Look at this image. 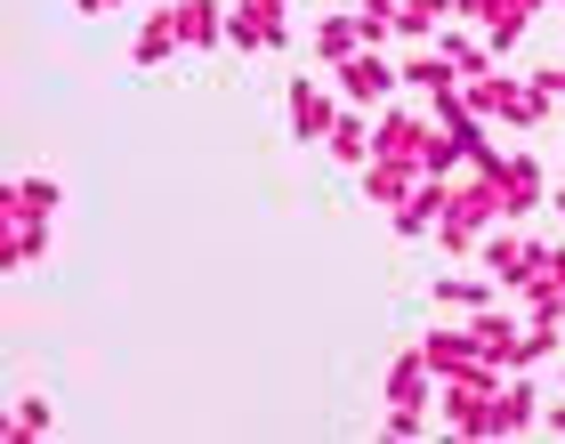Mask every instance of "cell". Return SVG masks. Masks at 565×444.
I'll return each instance as SVG.
<instances>
[{
	"label": "cell",
	"instance_id": "6da1fadb",
	"mask_svg": "<svg viewBox=\"0 0 565 444\" xmlns=\"http://www.w3.org/2000/svg\"><path fill=\"white\" fill-rule=\"evenodd\" d=\"M477 258H484V275H493L501 292H518V283H533V275H542L550 243H533V234H518V226H484Z\"/></svg>",
	"mask_w": 565,
	"mask_h": 444
},
{
	"label": "cell",
	"instance_id": "7a4b0ae2",
	"mask_svg": "<svg viewBox=\"0 0 565 444\" xmlns=\"http://www.w3.org/2000/svg\"><path fill=\"white\" fill-rule=\"evenodd\" d=\"M282 114H291V138L299 146H323L331 121H340V89H323L316 73H299V82L282 89Z\"/></svg>",
	"mask_w": 565,
	"mask_h": 444
},
{
	"label": "cell",
	"instance_id": "3957f363",
	"mask_svg": "<svg viewBox=\"0 0 565 444\" xmlns=\"http://www.w3.org/2000/svg\"><path fill=\"white\" fill-rule=\"evenodd\" d=\"M396 82H404V65H388L380 49H355L348 65H331V89H340L348 106H388Z\"/></svg>",
	"mask_w": 565,
	"mask_h": 444
},
{
	"label": "cell",
	"instance_id": "277c9868",
	"mask_svg": "<svg viewBox=\"0 0 565 444\" xmlns=\"http://www.w3.org/2000/svg\"><path fill=\"white\" fill-rule=\"evenodd\" d=\"M291 0H235V9H226V41L235 49H282L291 41Z\"/></svg>",
	"mask_w": 565,
	"mask_h": 444
},
{
	"label": "cell",
	"instance_id": "5b68a950",
	"mask_svg": "<svg viewBox=\"0 0 565 444\" xmlns=\"http://www.w3.org/2000/svg\"><path fill=\"white\" fill-rule=\"evenodd\" d=\"M493 178H501V226H518L525 211H542V162H533V154H501Z\"/></svg>",
	"mask_w": 565,
	"mask_h": 444
},
{
	"label": "cell",
	"instance_id": "8992f818",
	"mask_svg": "<svg viewBox=\"0 0 565 444\" xmlns=\"http://www.w3.org/2000/svg\"><path fill=\"white\" fill-rule=\"evenodd\" d=\"M49 243H57V219H24V211H0V267H41Z\"/></svg>",
	"mask_w": 565,
	"mask_h": 444
},
{
	"label": "cell",
	"instance_id": "52a82bcc",
	"mask_svg": "<svg viewBox=\"0 0 565 444\" xmlns=\"http://www.w3.org/2000/svg\"><path fill=\"white\" fill-rule=\"evenodd\" d=\"M355 178H364V202H380V211H396V202H413L420 194V162H396V154H372V162L364 170H355Z\"/></svg>",
	"mask_w": 565,
	"mask_h": 444
},
{
	"label": "cell",
	"instance_id": "ba28073f",
	"mask_svg": "<svg viewBox=\"0 0 565 444\" xmlns=\"http://www.w3.org/2000/svg\"><path fill=\"white\" fill-rule=\"evenodd\" d=\"M469 331H477V348L493 356V363H509V372H525V324L509 316L501 299H493V307H477V316H469Z\"/></svg>",
	"mask_w": 565,
	"mask_h": 444
},
{
	"label": "cell",
	"instance_id": "9c48e42d",
	"mask_svg": "<svg viewBox=\"0 0 565 444\" xmlns=\"http://www.w3.org/2000/svg\"><path fill=\"white\" fill-rule=\"evenodd\" d=\"M380 397H388V404H428V397H436V363H428L420 339H413L404 356H388V372H380Z\"/></svg>",
	"mask_w": 565,
	"mask_h": 444
},
{
	"label": "cell",
	"instance_id": "30bf717a",
	"mask_svg": "<svg viewBox=\"0 0 565 444\" xmlns=\"http://www.w3.org/2000/svg\"><path fill=\"white\" fill-rule=\"evenodd\" d=\"M323 154H331V162H340V170H364L372 154H380V138H372V106H348L340 121H331Z\"/></svg>",
	"mask_w": 565,
	"mask_h": 444
},
{
	"label": "cell",
	"instance_id": "8fae6325",
	"mask_svg": "<svg viewBox=\"0 0 565 444\" xmlns=\"http://www.w3.org/2000/svg\"><path fill=\"white\" fill-rule=\"evenodd\" d=\"M420 348L436 363V380H460V372H484V363H493L477 348V331H420Z\"/></svg>",
	"mask_w": 565,
	"mask_h": 444
},
{
	"label": "cell",
	"instance_id": "7c38bea8",
	"mask_svg": "<svg viewBox=\"0 0 565 444\" xmlns=\"http://www.w3.org/2000/svg\"><path fill=\"white\" fill-rule=\"evenodd\" d=\"M533 421H542V404H533V380L509 372V380L493 388V436H525Z\"/></svg>",
	"mask_w": 565,
	"mask_h": 444
},
{
	"label": "cell",
	"instance_id": "4fadbf2b",
	"mask_svg": "<svg viewBox=\"0 0 565 444\" xmlns=\"http://www.w3.org/2000/svg\"><path fill=\"white\" fill-rule=\"evenodd\" d=\"M533 9H550V0H493V9H484V24H477V33L493 41V57H509V49L525 41V24H533Z\"/></svg>",
	"mask_w": 565,
	"mask_h": 444
},
{
	"label": "cell",
	"instance_id": "5bb4252c",
	"mask_svg": "<svg viewBox=\"0 0 565 444\" xmlns=\"http://www.w3.org/2000/svg\"><path fill=\"white\" fill-rule=\"evenodd\" d=\"M445 202H452V178H420V194L413 202H396V234H436V219H445Z\"/></svg>",
	"mask_w": 565,
	"mask_h": 444
},
{
	"label": "cell",
	"instance_id": "9a60e30c",
	"mask_svg": "<svg viewBox=\"0 0 565 444\" xmlns=\"http://www.w3.org/2000/svg\"><path fill=\"white\" fill-rule=\"evenodd\" d=\"M372 138H380V154H396V162H420L428 121H420V114H404V106H388V114L372 121Z\"/></svg>",
	"mask_w": 565,
	"mask_h": 444
},
{
	"label": "cell",
	"instance_id": "2e32d148",
	"mask_svg": "<svg viewBox=\"0 0 565 444\" xmlns=\"http://www.w3.org/2000/svg\"><path fill=\"white\" fill-rule=\"evenodd\" d=\"M178 49H186V33H178V9H153V17L138 24V65L153 73V65H170Z\"/></svg>",
	"mask_w": 565,
	"mask_h": 444
},
{
	"label": "cell",
	"instance_id": "e0dca14e",
	"mask_svg": "<svg viewBox=\"0 0 565 444\" xmlns=\"http://www.w3.org/2000/svg\"><path fill=\"white\" fill-rule=\"evenodd\" d=\"M170 9H178L186 49H218V41H226V9H218V0H170Z\"/></svg>",
	"mask_w": 565,
	"mask_h": 444
},
{
	"label": "cell",
	"instance_id": "ac0fdd59",
	"mask_svg": "<svg viewBox=\"0 0 565 444\" xmlns=\"http://www.w3.org/2000/svg\"><path fill=\"white\" fill-rule=\"evenodd\" d=\"M355 49H372V41H364V17H355V9H348V17H323V24H316V57H323V65H348Z\"/></svg>",
	"mask_w": 565,
	"mask_h": 444
},
{
	"label": "cell",
	"instance_id": "d6986e66",
	"mask_svg": "<svg viewBox=\"0 0 565 444\" xmlns=\"http://www.w3.org/2000/svg\"><path fill=\"white\" fill-rule=\"evenodd\" d=\"M436 49H445V65L460 73V82L493 73V41H484V33H452V24H445V33H436Z\"/></svg>",
	"mask_w": 565,
	"mask_h": 444
},
{
	"label": "cell",
	"instance_id": "ffe728a7",
	"mask_svg": "<svg viewBox=\"0 0 565 444\" xmlns=\"http://www.w3.org/2000/svg\"><path fill=\"white\" fill-rule=\"evenodd\" d=\"M501 283L493 275H436V307H452V316H477V307H493Z\"/></svg>",
	"mask_w": 565,
	"mask_h": 444
},
{
	"label": "cell",
	"instance_id": "44dd1931",
	"mask_svg": "<svg viewBox=\"0 0 565 444\" xmlns=\"http://www.w3.org/2000/svg\"><path fill=\"white\" fill-rule=\"evenodd\" d=\"M452 82H460V73L445 65V49H436V41H420L413 57H404V89H420V97H436V89H452Z\"/></svg>",
	"mask_w": 565,
	"mask_h": 444
},
{
	"label": "cell",
	"instance_id": "7402d4cb",
	"mask_svg": "<svg viewBox=\"0 0 565 444\" xmlns=\"http://www.w3.org/2000/svg\"><path fill=\"white\" fill-rule=\"evenodd\" d=\"M57 202H65V187H57V178H17V187L0 194V211H24V219H57Z\"/></svg>",
	"mask_w": 565,
	"mask_h": 444
},
{
	"label": "cell",
	"instance_id": "603a6c76",
	"mask_svg": "<svg viewBox=\"0 0 565 444\" xmlns=\"http://www.w3.org/2000/svg\"><path fill=\"white\" fill-rule=\"evenodd\" d=\"M452 24V0H396V33L404 41H436Z\"/></svg>",
	"mask_w": 565,
	"mask_h": 444
},
{
	"label": "cell",
	"instance_id": "cb8c5ba5",
	"mask_svg": "<svg viewBox=\"0 0 565 444\" xmlns=\"http://www.w3.org/2000/svg\"><path fill=\"white\" fill-rule=\"evenodd\" d=\"M518 299H525V316H533V324H565V292L550 283V267L533 275V283H518Z\"/></svg>",
	"mask_w": 565,
	"mask_h": 444
},
{
	"label": "cell",
	"instance_id": "d4e9b609",
	"mask_svg": "<svg viewBox=\"0 0 565 444\" xmlns=\"http://www.w3.org/2000/svg\"><path fill=\"white\" fill-rule=\"evenodd\" d=\"M57 429V412H49L41 397H17V412H9V436H49Z\"/></svg>",
	"mask_w": 565,
	"mask_h": 444
},
{
	"label": "cell",
	"instance_id": "484cf974",
	"mask_svg": "<svg viewBox=\"0 0 565 444\" xmlns=\"http://www.w3.org/2000/svg\"><path fill=\"white\" fill-rule=\"evenodd\" d=\"M557 348H565V331H557V324H533V316H525V363H542V356H557Z\"/></svg>",
	"mask_w": 565,
	"mask_h": 444
},
{
	"label": "cell",
	"instance_id": "4316f807",
	"mask_svg": "<svg viewBox=\"0 0 565 444\" xmlns=\"http://www.w3.org/2000/svg\"><path fill=\"white\" fill-rule=\"evenodd\" d=\"M388 436H428V404H388Z\"/></svg>",
	"mask_w": 565,
	"mask_h": 444
},
{
	"label": "cell",
	"instance_id": "83f0119b",
	"mask_svg": "<svg viewBox=\"0 0 565 444\" xmlns=\"http://www.w3.org/2000/svg\"><path fill=\"white\" fill-rule=\"evenodd\" d=\"M484 9H493V0H452V17H460V24H484Z\"/></svg>",
	"mask_w": 565,
	"mask_h": 444
},
{
	"label": "cell",
	"instance_id": "f1b7e54d",
	"mask_svg": "<svg viewBox=\"0 0 565 444\" xmlns=\"http://www.w3.org/2000/svg\"><path fill=\"white\" fill-rule=\"evenodd\" d=\"M542 267H550V283L565 292V243H550V258H542Z\"/></svg>",
	"mask_w": 565,
	"mask_h": 444
},
{
	"label": "cell",
	"instance_id": "f546056e",
	"mask_svg": "<svg viewBox=\"0 0 565 444\" xmlns=\"http://www.w3.org/2000/svg\"><path fill=\"white\" fill-rule=\"evenodd\" d=\"M73 9H82V17H114L121 0H73Z\"/></svg>",
	"mask_w": 565,
	"mask_h": 444
},
{
	"label": "cell",
	"instance_id": "4dcf8cb0",
	"mask_svg": "<svg viewBox=\"0 0 565 444\" xmlns=\"http://www.w3.org/2000/svg\"><path fill=\"white\" fill-rule=\"evenodd\" d=\"M550 211H557V219H565V187H557V194H550Z\"/></svg>",
	"mask_w": 565,
	"mask_h": 444
}]
</instances>
